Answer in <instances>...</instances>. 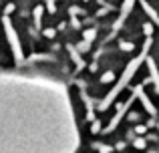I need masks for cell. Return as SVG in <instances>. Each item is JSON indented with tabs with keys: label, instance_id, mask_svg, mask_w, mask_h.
I'll return each instance as SVG.
<instances>
[{
	"label": "cell",
	"instance_id": "7",
	"mask_svg": "<svg viewBox=\"0 0 159 153\" xmlns=\"http://www.w3.org/2000/svg\"><path fill=\"white\" fill-rule=\"evenodd\" d=\"M119 47H121V51H133V48H135V44H133V43H125V40H121Z\"/></svg>",
	"mask_w": 159,
	"mask_h": 153
},
{
	"label": "cell",
	"instance_id": "8",
	"mask_svg": "<svg viewBox=\"0 0 159 153\" xmlns=\"http://www.w3.org/2000/svg\"><path fill=\"white\" fill-rule=\"evenodd\" d=\"M95 36H97V32H95V30H87L85 32V40H87V43H93Z\"/></svg>",
	"mask_w": 159,
	"mask_h": 153
},
{
	"label": "cell",
	"instance_id": "10",
	"mask_svg": "<svg viewBox=\"0 0 159 153\" xmlns=\"http://www.w3.org/2000/svg\"><path fill=\"white\" fill-rule=\"evenodd\" d=\"M95 147H97V149L101 151V153H111V151H113L111 147H107V145H99V143H97V145H95Z\"/></svg>",
	"mask_w": 159,
	"mask_h": 153
},
{
	"label": "cell",
	"instance_id": "5",
	"mask_svg": "<svg viewBox=\"0 0 159 153\" xmlns=\"http://www.w3.org/2000/svg\"><path fill=\"white\" fill-rule=\"evenodd\" d=\"M147 65H149V73H151V81H153V85H155V93H159V71L155 67V61L147 59Z\"/></svg>",
	"mask_w": 159,
	"mask_h": 153
},
{
	"label": "cell",
	"instance_id": "1",
	"mask_svg": "<svg viewBox=\"0 0 159 153\" xmlns=\"http://www.w3.org/2000/svg\"><path fill=\"white\" fill-rule=\"evenodd\" d=\"M149 47H151V38H147V40H145V44H143V51H141V56H135V59H133L131 63L127 65V69H125V73L121 75V79L117 81V85L113 87L111 91H109V95H107V97L101 101V105H99V109H101V111H105L107 107H109V105H111V103L117 99V95H119L121 91H123L125 87L129 85V81H131V79H133V75L137 73V69H139L141 65H143V61L147 59V51H149Z\"/></svg>",
	"mask_w": 159,
	"mask_h": 153
},
{
	"label": "cell",
	"instance_id": "9",
	"mask_svg": "<svg viewBox=\"0 0 159 153\" xmlns=\"http://www.w3.org/2000/svg\"><path fill=\"white\" fill-rule=\"evenodd\" d=\"M113 79H115V77H113V73H111V71H109V73H105V75H103V77H101V83H111V81H113Z\"/></svg>",
	"mask_w": 159,
	"mask_h": 153
},
{
	"label": "cell",
	"instance_id": "2",
	"mask_svg": "<svg viewBox=\"0 0 159 153\" xmlns=\"http://www.w3.org/2000/svg\"><path fill=\"white\" fill-rule=\"evenodd\" d=\"M135 99H137V95L133 93L131 97H129V101H127V103H123V105L119 107V111H117V113H115V117H113V121L109 123V127H105V133H109V131H115V127H117V125H119V123H121V119L125 117V113H127V111H129V107L133 105V101H135Z\"/></svg>",
	"mask_w": 159,
	"mask_h": 153
},
{
	"label": "cell",
	"instance_id": "4",
	"mask_svg": "<svg viewBox=\"0 0 159 153\" xmlns=\"http://www.w3.org/2000/svg\"><path fill=\"white\" fill-rule=\"evenodd\" d=\"M135 95H137V99H141V103H143L145 111H147V113L151 115V117H155V115H157V111H155V107L151 105V101L147 99V95H145L143 85H137V87H135Z\"/></svg>",
	"mask_w": 159,
	"mask_h": 153
},
{
	"label": "cell",
	"instance_id": "6",
	"mask_svg": "<svg viewBox=\"0 0 159 153\" xmlns=\"http://www.w3.org/2000/svg\"><path fill=\"white\" fill-rule=\"evenodd\" d=\"M141 6H143V10L149 14V18H151L153 22H157V24H159V14H157V10H155V8H151V4H147L145 0H141Z\"/></svg>",
	"mask_w": 159,
	"mask_h": 153
},
{
	"label": "cell",
	"instance_id": "13",
	"mask_svg": "<svg viewBox=\"0 0 159 153\" xmlns=\"http://www.w3.org/2000/svg\"><path fill=\"white\" fill-rule=\"evenodd\" d=\"M135 147H145V141H143V139H137V141H135Z\"/></svg>",
	"mask_w": 159,
	"mask_h": 153
},
{
	"label": "cell",
	"instance_id": "12",
	"mask_svg": "<svg viewBox=\"0 0 159 153\" xmlns=\"http://www.w3.org/2000/svg\"><path fill=\"white\" fill-rule=\"evenodd\" d=\"M99 129H101V123H99V121H95V123H93V131H95V133H97Z\"/></svg>",
	"mask_w": 159,
	"mask_h": 153
},
{
	"label": "cell",
	"instance_id": "11",
	"mask_svg": "<svg viewBox=\"0 0 159 153\" xmlns=\"http://www.w3.org/2000/svg\"><path fill=\"white\" fill-rule=\"evenodd\" d=\"M143 30H145V34L149 36V34H151V32H153V26H151V24L147 22V24H143Z\"/></svg>",
	"mask_w": 159,
	"mask_h": 153
},
{
	"label": "cell",
	"instance_id": "3",
	"mask_svg": "<svg viewBox=\"0 0 159 153\" xmlns=\"http://www.w3.org/2000/svg\"><path fill=\"white\" fill-rule=\"evenodd\" d=\"M133 6H135V0H125V2H123V6H121V14H119V18H117L115 20V24H113V30H119V28L121 26H123V20L125 18H127V16L129 14H131V8Z\"/></svg>",
	"mask_w": 159,
	"mask_h": 153
}]
</instances>
